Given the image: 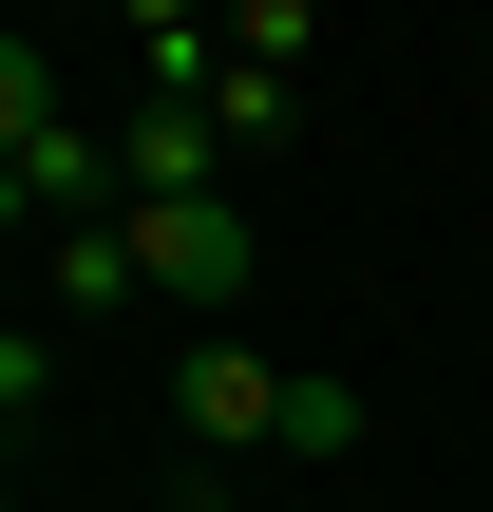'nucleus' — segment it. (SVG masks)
<instances>
[{
  "label": "nucleus",
  "instance_id": "obj_4",
  "mask_svg": "<svg viewBox=\"0 0 493 512\" xmlns=\"http://www.w3.org/2000/svg\"><path fill=\"white\" fill-rule=\"evenodd\" d=\"M114 190H133V209H171V190H228V133H209V95H133V114H114Z\"/></svg>",
  "mask_w": 493,
  "mask_h": 512
},
{
  "label": "nucleus",
  "instance_id": "obj_8",
  "mask_svg": "<svg viewBox=\"0 0 493 512\" xmlns=\"http://www.w3.org/2000/svg\"><path fill=\"white\" fill-rule=\"evenodd\" d=\"M285 114H304V95H285V76H247V57H228V76H209V133H228V152H266V133H285Z\"/></svg>",
  "mask_w": 493,
  "mask_h": 512
},
{
  "label": "nucleus",
  "instance_id": "obj_5",
  "mask_svg": "<svg viewBox=\"0 0 493 512\" xmlns=\"http://www.w3.org/2000/svg\"><path fill=\"white\" fill-rule=\"evenodd\" d=\"M38 266H57V323H114V304H152V266H133V209H114V228H57Z\"/></svg>",
  "mask_w": 493,
  "mask_h": 512
},
{
  "label": "nucleus",
  "instance_id": "obj_3",
  "mask_svg": "<svg viewBox=\"0 0 493 512\" xmlns=\"http://www.w3.org/2000/svg\"><path fill=\"white\" fill-rule=\"evenodd\" d=\"M133 266H152V304H190V323H228L266 247H247V209H228V190H171V209H133Z\"/></svg>",
  "mask_w": 493,
  "mask_h": 512
},
{
  "label": "nucleus",
  "instance_id": "obj_2",
  "mask_svg": "<svg viewBox=\"0 0 493 512\" xmlns=\"http://www.w3.org/2000/svg\"><path fill=\"white\" fill-rule=\"evenodd\" d=\"M285 380H304V361H266L247 323H190V342H171V418H190V456H285Z\"/></svg>",
  "mask_w": 493,
  "mask_h": 512
},
{
  "label": "nucleus",
  "instance_id": "obj_6",
  "mask_svg": "<svg viewBox=\"0 0 493 512\" xmlns=\"http://www.w3.org/2000/svg\"><path fill=\"white\" fill-rule=\"evenodd\" d=\"M209 76H228V19L152 0V19H133V95H209Z\"/></svg>",
  "mask_w": 493,
  "mask_h": 512
},
{
  "label": "nucleus",
  "instance_id": "obj_9",
  "mask_svg": "<svg viewBox=\"0 0 493 512\" xmlns=\"http://www.w3.org/2000/svg\"><path fill=\"white\" fill-rule=\"evenodd\" d=\"M171 512H228V494H209V475H190V494H171Z\"/></svg>",
  "mask_w": 493,
  "mask_h": 512
},
{
  "label": "nucleus",
  "instance_id": "obj_7",
  "mask_svg": "<svg viewBox=\"0 0 493 512\" xmlns=\"http://www.w3.org/2000/svg\"><path fill=\"white\" fill-rule=\"evenodd\" d=\"M361 437H380V399H361V380H285V456H304V475H342Z\"/></svg>",
  "mask_w": 493,
  "mask_h": 512
},
{
  "label": "nucleus",
  "instance_id": "obj_1",
  "mask_svg": "<svg viewBox=\"0 0 493 512\" xmlns=\"http://www.w3.org/2000/svg\"><path fill=\"white\" fill-rule=\"evenodd\" d=\"M0 209H19L38 247L133 209V190H114V133H76V95H57V57H38V38H0Z\"/></svg>",
  "mask_w": 493,
  "mask_h": 512
}]
</instances>
